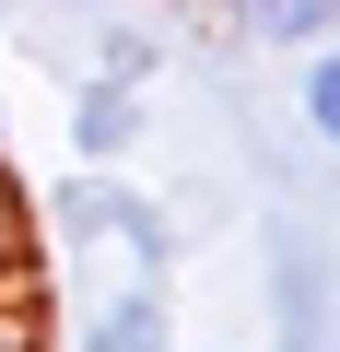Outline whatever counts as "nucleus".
I'll return each instance as SVG.
<instances>
[{
    "instance_id": "f03ea898",
    "label": "nucleus",
    "mask_w": 340,
    "mask_h": 352,
    "mask_svg": "<svg viewBox=\"0 0 340 352\" xmlns=\"http://www.w3.org/2000/svg\"><path fill=\"white\" fill-rule=\"evenodd\" d=\"M71 352H177V305H164V282H129V294L71 305Z\"/></svg>"
},
{
    "instance_id": "39448f33",
    "label": "nucleus",
    "mask_w": 340,
    "mask_h": 352,
    "mask_svg": "<svg viewBox=\"0 0 340 352\" xmlns=\"http://www.w3.org/2000/svg\"><path fill=\"white\" fill-rule=\"evenodd\" d=\"M293 118H305V141L340 164V36H317L305 47V82H293Z\"/></svg>"
},
{
    "instance_id": "20e7f679",
    "label": "nucleus",
    "mask_w": 340,
    "mask_h": 352,
    "mask_svg": "<svg viewBox=\"0 0 340 352\" xmlns=\"http://www.w3.org/2000/svg\"><path fill=\"white\" fill-rule=\"evenodd\" d=\"M223 24H235L247 47H317V36L340 24V0H223Z\"/></svg>"
},
{
    "instance_id": "7ed1b4c3",
    "label": "nucleus",
    "mask_w": 340,
    "mask_h": 352,
    "mask_svg": "<svg viewBox=\"0 0 340 352\" xmlns=\"http://www.w3.org/2000/svg\"><path fill=\"white\" fill-rule=\"evenodd\" d=\"M141 82L152 71H71V141H82V164H117L129 141H141Z\"/></svg>"
},
{
    "instance_id": "f257e3e1",
    "label": "nucleus",
    "mask_w": 340,
    "mask_h": 352,
    "mask_svg": "<svg viewBox=\"0 0 340 352\" xmlns=\"http://www.w3.org/2000/svg\"><path fill=\"white\" fill-rule=\"evenodd\" d=\"M47 270H59L71 305L164 282L177 270V223H164V200H141L129 176H71V188L47 200Z\"/></svg>"
},
{
    "instance_id": "423d86ee",
    "label": "nucleus",
    "mask_w": 340,
    "mask_h": 352,
    "mask_svg": "<svg viewBox=\"0 0 340 352\" xmlns=\"http://www.w3.org/2000/svg\"><path fill=\"white\" fill-rule=\"evenodd\" d=\"M0 352H36V340H24V317H12V294H0Z\"/></svg>"
}]
</instances>
